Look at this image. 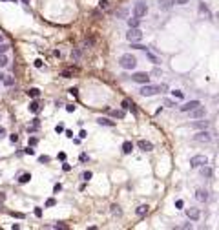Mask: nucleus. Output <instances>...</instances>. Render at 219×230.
I'll return each instance as SVG.
<instances>
[{
	"label": "nucleus",
	"mask_w": 219,
	"mask_h": 230,
	"mask_svg": "<svg viewBox=\"0 0 219 230\" xmlns=\"http://www.w3.org/2000/svg\"><path fill=\"white\" fill-rule=\"evenodd\" d=\"M126 38L130 40V42H139V40L142 38V31L139 27H130L128 33H126Z\"/></svg>",
	"instance_id": "obj_3"
},
{
	"label": "nucleus",
	"mask_w": 219,
	"mask_h": 230,
	"mask_svg": "<svg viewBox=\"0 0 219 230\" xmlns=\"http://www.w3.org/2000/svg\"><path fill=\"white\" fill-rule=\"evenodd\" d=\"M55 132H57V133H62V132H64V124H57V126H55Z\"/></svg>",
	"instance_id": "obj_31"
},
{
	"label": "nucleus",
	"mask_w": 219,
	"mask_h": 230,
	"mask_svg": "<svg viewBox=\"0 0 219 230\" xmlns=\"http://www.w3.org/2000/svg\"><path fill=\"white\" fill-rule=\"evenodd\" d=\"M2 80H4V84H6V86H13V84H15V79H13V77H7V75H4Z\"/></svg>",
	"instance_id": "obj_22"
},
{
	"label": "nucleus",
	"mask_w": 219,
	"mask_h": 230,
	"mask_svg": "<svg viewBox=\"0 0 219 230\" xmlns=\"http://www.w3.org/2000/svg\"><path fill=\"white\" fill-rule=\"evenodd\" d=\"M69 93H71L73 97H77V88H71V90H69Z\"/></svg>",
	"instance_id": "obj_52"
},
{
	"label": "nucleus",
	"mask_w": 219,
	"mask_h": 230,
	"mask_svg": "<svg viewBox=\"0 0 219 230\" xmlns=\"http://www.w3.org/2000/svg\"><path fill=\"white\" fill-rule=\"evenodd\" d=\"M128 108H132L130 106V101H122V110H128Z\"/></svg>",
	"instance_id": "obj_38"
},
{
	"label": "nucleus",
	"mask_w": 219,
	"mask_h": 230,
	"mask_svg": "<svg viewBox=\"0 0 219 230\" xmlns=\"http://www.w3.org/2000/svg\"><path fill=\"white\" fill-rule=\"evenodd\" d=\"M194 141H197V142H210V141H212V135L208 133L206 130H203V132H199V133L194 135Z\"/></svg>",
	"instance_id": "obj_7"
},
{
	"label": "nucleus",
	"mask_w": 219,
	"mask_h": 230,
	"mask_svg": "<svg viewBox=\"0 0 219 230\" xmlns=\"http://www.w3.org/2000/svg\"><path fill=\"white\" fill-rule=\"evenodd\" d=\"M111 214L121 216V214H122V212H121V206H119V205H113V206H111Z\"/></svg>",
	"instance_id": "obj_26"
},
{
	"label": "nucleus",
	"mask_w": 219,
	"mask_h": 230,
	"mask_svg": "<svg viewBox=\"0 0 219 230\" xmlns=\"http://www.w3.org/2000/svg\"><path fill=\"white\" fill-rule=\"evenodd\" d=\"M46 205H48V206H53V205H55V199H48Z\"/></svg>",
	"instance_id": "obj_50"
},
{
	"label": "nucleus",
	"mask_w": 219,
	"mask_h": 230,
	"mask_svg": "<svg viewBox=\"0 0 219 230\" xmlns=\"http://www.w3.org/2000/svg\"><path fill=\"white\" fill-rule=\"evenodd\" d=\"M164 90H166L164 84H144L141 88V95L142 97H152V95H155V93L164 91Z\"/></svg>",
	"instance_id": "obj_1"
},
{
	"label": "nucleus",
	"mask_w": 219,
	"mask_h": 230,
	"mask_svg": "<svg viewBox=\"0 0 219 230\" xmlns=\"http://www.w3.org/2000/svg\"><path fill=\"white\" fill-rule=\"evenodd\" d=\"M117 17H126V9H119V11H115Z\"/></svg>",
	"instance_id": "obj_33"
},
{
	"label": "nucleus",
	"mask_w": 219,
	"mask_h": 230,
	"mask_svg": "<svg viewBox=\"0 0 219 230\" xmlns=\"http://www.w3.org/2000/svg\"><path fill=\"white\" fill-rule=\"evenodd\" d=\"M82 179H84V181L91 179V172H84V174H82Z\"/></svg>",
	"instance_id": "obj_35"
},
{
	"label": "nucleus",
	"mask_w": 219,
	"mask_h": 230,
	"mask_svg": "<svg viewBox=\"0 0 219 230\" xmlns=\"http://www.w3.org/2000/svg\"><path fill=\"white\" fill-rule=\"evenodd\" d=\"M199 9H201V11H203V13H206V15H208V7H206L205 4H201V6H199Z\"/></svg>",
	"instance_id": "obj_45"
},
{
	"label": "nucleus",
	"mask_w": 219,
	"mask_h": 230,
	"mask_svg": "<svg viewBox=\"0 0 219 230\" xmlns=\"http://www.w3.org/2000/svg\"><path fill=\"white\" fill-rule=\"evenodd\" d=\"M113 115H115V117H119V119H122V117H124V110H121V111H115Z\"/></svg>",
	"instance_id": "obj_39"
},
{
	"label": "nucleus",
	"mask_w": 219,
	"mask_h": 230,
	"mask_svg": "<svg viewBox=\"0 0 219 230\" xmlns=\"http://www.w3.org/2000/svg\"><path fill=\"white\" fill-rule=\"evenodd\" d=\"M27 95L33 97V99H37V97L40 95V90H38V88H29V90H27Z\"/></svg>",
	"instance_id": "obj_21"
},
{
	"label": "nucleus",
	"mask_w": 219,
	"mask_h": 230,
	"mask_svg": "<svg viewBox=\"0 0 219 230\" xmlns=\"http://www.w3.org/2000/svg\"><path fill=\"white\" fill-rule=\"evenodd\" d=\"M2 79H4V75H2V73H0V80H2Z\"/></svg>",
	"instance_id": "obj_58"
},
{
	"label": "nucleus",
	"mask_w": 219,
	"mask_h": 230,
	"mask_svg": "<svg viewBox=\"0 0 219 230\" xmlns=\"http://www.w3.org/2000/svg\"><path fill=\"white\" fill-rule=\"evenodd\" d=\"M173 93V97H177V99H183V91H172Z\"/></svg>",
	"instance_id": "obj_41"
},
{
	"label": "nucleus",
	"mask_w": 219,
	"mask_h": 230,
	"mask_svg": "<svg viewBox=\"0 0 219 230\" xmlns=\"http://www.w3.org/2000/svg\"><path fill=\"white\" fill-rule=\"evenodd\" d=\"M35 216H37V217L42 216V208H35Z\"/></svg>",
	"instance_id": "obj_46"
},
{
	"label": "nucleus",
	"mask_w": 219,
	"mask_h": 230,
	"mask_svg": "<svg viewBox=\"0 0 219 230\" xmlns=\"http://www.w3.org/2000/svg\"><path fill=\"white\" fill-rule=\"evenodd\" d=\"M146 13H148V6H146L144 2H139V4H135V7H133V15L137 17V18H142V17H146Z\"/></svg>",
	"instance_id": "obj_6"
},
{
	"label": "nucleus",
	"mask_w": 219,
	"mask_h": 230,
	"mask_svg": "<svg viewBox=\"0 0 219 230\" xmlns=\"http://www.w3.org/2000/svg\"><path fill=\"white\" fill-rule=\"evenodd\" d=\"M175 206H177V208H183V206H184L183 199H177V201H175Z\"/></svg>",
	"instance_id": "obj_40"
},
{
	"label": "nucleus",
	"mask_w": 219,
	"mask_h": 230,
	"mask_svg": "<svg viewBox=\"0 0 219 230\" xmlns=\"http://www.w3.org/2000/svg\"><path fill=\"white\" fill-rule=\"evenodd\" d=\"M119 64L122 69H133L135 66H137V59H135L132 53H124L121 59H119Z\"/></svg>",
	"instance_id": "obj_2"
},
{
	"label": "nucleus",
	"mask_w": 219,
	"mask_h": 230,
	"mask_svg": "<svg viewBox=\"0 0 219 230\" xmlns=\"http://www.w3.org/2000/svg\"><path fill=\"white\" fill-rule=\"evenodd\" d=\"M29 111H31V113H38V111H40V104H38L37 101H33V102L29 104Z\"/></svg>",
	"instance_id": "obj_17"
},
{
	"label": "nucleus",
	"mask_w": 219,
	"mask_h": 230,
	"mask_svg": "<svg viewBox=\"0 0 219 230\" xmlns=\"http://www.w3.org/2000/svg\"><path fill=\"white\" fill-rule=\"evenodd\" d=\"M208 164V159L206 155H194V157L190 159V166H194V168H201V166Z\"/></svg>",
	"instance_id": "obj_5"
},
{
	"label": "nucleus",
	"mask_w": 219,
	"mask_h": 230,
	"mask_svg": "<svg viewBox=\"0 0 219 230\" xmlns=\"http://www.w3.org/2000/svg\"><path fill=\"white\" fill-rule=\"evenodd\" d=\"M99 7H100V9H106V7H108V0H100V2H99Z\"/></svg>",
	"instance_id": "obj_29"
},
{
	"label": "nucleus",
	"mask_w": 219,
	"mask_h": 230,
	"mask_svg": "<svg viewBox=\"0 0 219 230\" xmlns=\"http://www.w3.org/2000/svg\"><path fill=\"white\" fill-rule=\"evenodd\" d=\"M55 226H57V228H68V225H64V223H57Z\"/></svg>",
	"instance_id": "obj_51"
},
{
	"label": "nucleus",
	"mask_w": 219,
	"mask_h": 230,
	"mask_svg": "<svg viewBox=\"0 0 219 230\" xmlns=\"http://www.w3.org/2000/svg\"><path fill=\"white\" fill-rule=\"evenodd\" d=\"M137 144H139V148H141L142 152H150V150H153V144H152L150 141H144V139H141Z\"/></svg>",
	"instance_id": "obj_10"
},
{
	"label": "nucleus",
	"mask_w": 219,
	"mask_h": 230,
	"mask_svg": "<svg viewBox=\"0 0 219 230\" xmlns=\"http://www.w3.org/2000/svg\"><path fill=\"white\" fill-rule=\"evenodd\" d=\"M9 141H11V142H17V141H18V135H17V133H13L11 137H9Z\"/></svg>",
	"instance_id": "obj_42"
},
{
	"label": "nucleus",
	"mask_w": 219,
	"mask_h": 230,
	"mask_svg": "<svg viewBox=\"0 0 219 230\" xmlns=\"http://www.w3.org/2000/svg\"><path fill=\"white\" fill-rule=\"evenodd\" d=\"M62 77H64V79H69V77H71V69H64V71H62Z\"/></svg>",
	"instance_id": "obj_30"
},
{
	"label": "nucleus",
	"mask_w": 219,
	"mask_h": 230,
	"mask_svg": "<svg viewBox=\"0 0 219 230\" xmlns=\"http://www.w3.org/2000/svg\"><path fill=\"white\" fill-rule=\"evenodd\" d=\"M197 106H201V102L199 101H190V102H186V104H183V106H179V110L181 111H192L194 108H197Z\"/></svg>",
	"instance_id": "obj_8"
},
{
	"label": "nucleus",
	"mask_w": 219,
	"mask_h": 230,
	"mask_svg": "<svg viewBox=\"0 0 219 230\" xmlns=\"http://www.w3.org/2000/svg\"><path fill=\"white\" fill-rule=\"evenodd\" d=\"M7 62H9L7 57H6L4 53H0V68H6V66H7Z\"/></svg>",
	"instance_id": "obj_23"
},
{
	"label": "nucleus",
	"mask_w": 219,
	"mask_h": 230,
	"mask_svg": "<svg viewBox=\"0 0 219 230\" xmlns=\"http://www.w3.org/2000/svg\"><path fill=\"white\" fill-rule=\"evenodd\" d=\"M42 64H44L42 59H37V60H35V68H42Z\"/></svg>",
	"instance_id": "obj_37"
},
{
	"label": "nucleus",
	"mask_w": 219,
	"mask_h": 230,
	"mask_svg": "<svg viewBox=\"0 0 219 230\" xmlns=\"http://www.w3.org/2000/svg\"><path fill=\"white\" fill-rule=\"evenodd\" d=\"M164 106H170V108H175L177 104H175L173 101H170V99H164Z\"/></svg>",
	"instance_id": "obj_28"
},
{
	"label": "nucleus",
	"mask_w": 219,
	"mask_h": 230,
	"mask_svg": "<svg viewBox=\"0 0 219 230\" xmlns=\"http://www.w3.org/2000/svg\"><path fill=\"white\" fill-rule=\"evenodd\" d=\"M132 150H133L132 141H124V142H122V152H124V153H132Z\"/></svg>",
	"instance_id": "obj_15"
},
{
	"label": "nucleus",
	"mask_w": 219,
	"mask_h": 230,
	"mask_svg": "<svg viewBox=\"0 0 219 230\" xmlns=\"http://www.w3.org/2000/svg\"><path fill=\"white\" fill-rule=\"evenodd\" d=\"M135 214H137V216H146V214H148V205H141V206H137Z\"/></svg>",
	"instance_id": "obj_16"
},
{
	"label": "nucleus",
	"mask_w": 219,
	"mask_h": 230,
	"mask_svg": "<svg viewBox=\"0 0 219 230\" xmlns=\"http://www.w3.org/2000/svg\"><path fill=\"white\" fill-rule=\"evenodd\" d=\"M132 80L133 82H139V84H148V82H150V75H148V73H144V71H137V73H133V75H132Z\"/></svg>",
	"instance_id": "obj_4"
},
{
	"label": "nucleus",
	"mask_w": 219,
	"mask_h": 230,
	"mask_svg": "<svg viewBox=\"0 0 219 230\" xmlns=\"http://www.w3.org/2000/svg\"><path fill=\"white\" fill-rule=\"evenodd\" d=\"M62 168H64V172H69V170H71V166H69V164H66V163H64V164H62Z\"/></svg>",
	"instance_id": "obj_47"
},
{
	"label": "nucleus",
	"mask_w": 219,
	"mask_h": 230,
	"mask_svg": "<svg viewBox=\"0 0 219 230\" xmlns=\"http://www.w3.org/2000/svg\"><path fill=\"white\" fill-rule=\"evenodd\" d=\"M208 126V121H195L192 122V128H206Z\"/></svg>",
	"instance_id": "obj_20"
},
{
	"label": "nucleus",
	"mask_w": 219,
	"mask_h": 230,
	"mask_svg": "<svg viewBox=\"0 0 219 230\" xmlns=\"http://www.w3.org/2000/svg\"><path fill=\"white\" fill-rule=\"evenodd\" d=\"M139 22H141V18H137V17L128 18V26H130V27H139Z\"/></svg>",
	"instance_id": "obj_19"
},
{
	"label": "nucleus",
	"mask_w": 219,
	"mask_h": 230,
	"mask_svg": "<svg viewBox=\"0 0 219 230\" xmlns=\"http://www.w3.org/2000/svg\"><path fill=\"white\" fill-rule=\"evenodd\" d=\"M190 113H192V117L199 119V117H205V115H206V110H205V108H201V106H197V108H194Z\"/></svg>",
	"instance_id": "obj_12"
},
{
	"label": "nucleus",
	"mask_w": 219,
	"mask_h": 230,
	"mask_svg": "<svg viewBox=\"0 0 219 230\" xmlns=\"http://www.w3.org/2000/svg\"><path fill=\"white\" fill-rule=\"evenodd\" d=\"M59 159L64 161V159H66V153H64V152H60V153H59Z\"/></svg>",
	"instance_id": "obj_55"
},
{
	"label": "nucleus",
	"mask_w": 219,
	"mask_h": 230,
	"mask_svg": "<svg viewBox=\"0 0 219 230\" xmlns=\"http://www.w3.org/2000/svg\"><path fill=\"white\" fill-rule=\"evenodd\" d=\"M186 216H188V219H192V221H197V219L201 217V212H199V208H186Z\"/></svg>",
	"instance_id": "obj_9"
},
{
	"label": "nucleus",
	"mask_w": 219,
	"mask_h": 230,
	"mask_svg": "<svg viewBox=\"0 0 219 230\" xmlns=\"http://www.w3.org/2000/svg\"><path fill=\"white\" fill-rule=\"evenodd\" d=\"M26 153H29V155H33V153H35V150H33V148H29V146H27V148H26Z\"/></svg>",
	"instance_id": "obj_49"
},
{
	"label": "nucleus",
	"mask_w": 219,
	"mask_h": 230,
	"mask_svg": "<svg viewBox=\"0 0 219 230\" xmlns=\"http://www.w3.org/2000/svg\"><path fill=\"white\" fill-rule=\"evenodd\" d=\"M201 174H203V177H212V170L206 168V164H205V168L201 170Z\"/></svg>",
	"instance_id": "obj_25"
},
{
	"label": "nucleus",
	"mask_w": 219,
	"mask_h": 230,
	"mask_svg": "<svg viewBox=\"0 0 219 230\" xmlns=\"http://www.w3.org/2000/svg\"><path fill=\"white\" fill-rule=\"evenodd\" d=\"M97 122L100 124V126H115V122H113V121H110V119H106V117H99V119H97Z\"/></svg>",
	"instance_id": "obj_14"
},
{
	"label": "nucleus",
	"mask_w": 219,
	"mask_h": 230,
	"mask_svg": "<svg viewBox=\"0 0 219 230\" xmlns=\"http://www.w3.org/2000/svg\"><path fill=\"white\" fill-rule=\"evenodd\" d=\"M172 4H175V6H186V4H188V0H172Z\"/></svg>",
	"instance_id": "obj_27"
},
{
	"label": "nucleus",
	"mask_w": 219,
	"mask_h": 230,
	"mask_svg": "<svg viewBox=\"0 0 219 230\" xmlns=\"http://www.w3.org/2000/svg\"><path fill=\"white\" fill-rule=\"evenodd\" d=\"M79 57H80V51H79V49H77V51H71V59H75V60H77Z\"/></svg>",
	"instance_id": "obj_32"
},
{
	"label": "nucleus",
	"mask_w": 219,
	"mask_h": 230,
	"mask_svg": "<svg viewBox=\"0 0 219 230\" xmlns=\"http://www.w3.org/2000/svg\"><path fill=\"white\" fill-rule=\"evenodd\" d=\"M79 159H80V161H88V155H86V153H80Z\"/></svg>",
	"instance_id": "obj_53"
},
{
	"label": "nucleus",
	"mask_w": 219,
	"mask_h": 230,
	"mask_svg": "<svg viewBox=\"0 0 219 230\" xmlns=\"http://www.w3.org/2000/svg\"><path fill=\"white\" fill-rule=\"evenodd\" d=\"M159 7H161V9H164V11H170V7H172L170 0H161V2H159Z\"/></svg>",
	"instance_id": "obj_18"
},
{
	"label": "nucleus",
	"mask_w": 219,
	"mask_h": 230,
	"mask_svg": "<svg viewBox=\"0 0 219 230\" xmlns=\"http://www.w3.org/2000/svg\"><path fill=\"white\" fill-rule=\"evenodd\" d=\"M195 199L201 201V203H206V201H208V192L203 190V188H201V190H197V192H195Z\"/></svg>",
	"instance_id": "obj_11"
},
{
	"label": "nucleus",
	"mask_w": 219,
	"mask_h": 230,
	"mask_svg": "<svg viewBox=\"0 0 219 230\" xmlns=\"http://www.w3.org/2000/svg\"><path fill=\"white\" fill-rule=\"evenodd\" d=\"M29 179H31V174H22V175H20V179H18V183L24 184V183H27Z\"/></svg>",
	"instance_id": "obj_24"
},
{
	"label": "nucleus",
	"mask_w": 219,
	"mask_h": 230,
	"mask_svg": "<svg viewBox=\"0 0 219 230\" xmlns=\"http://www.w3.org/2000/svg\"><path fill=\"white\" fill-rule=\"evenodd\" d=\"M2 38H4V37H2V33H0V42H2Z\"/></svg>",
	"instance_id": "obj_57"
},
{
	"label": "nucleus",
	"mask_w": 219,
	"mask_h": 230,
	"mask_svg": "<svg viewBox=\"0 0 219 230\" xmlns=\"http://www.w3.org/2000/svg\"><path fill=\"white\" fill-rule=\"evenodd\" d=\"M38 161H40V163H49V157H48V155H40Z\"/></svg>",
	"instance_id": "obj_34"
},
{
	"label": "nucleus",
	"mask_w": 219,
	"mask_h": 230,
	"mask_svg": "<svg viewBox=\"0 0 219 230\" xmlns=\"http://www.w3.org/2000/svg\"><path fill=\"white\" fill-rule=\"evenodd\" d=\"M7 49H9V46H7V44H0V53H6Z\"/></svg>",
	"instance_id": "obj_36"
},
{
	"label": "nucleus",
	"mask_w": 219,
	"mask_h": 230,
	"mask_svg": "<svg viewBox=\"0 0 219 230\" xmlns=\"http://www.w3.org/2000/svg\"><path fill=\"white\" fill-rule=\"evenodd\" d=\"M22 2H24V4H29V0H22Z\"/></svg>",
	"instance_id": "obj_56"
},
{
	"label": "nucleus",
	"mask_w": 219,
	"mask_h": 230,
	"mask_svg": "<svg viewBox=\"0 0 219 230\" xmlns=\"http://www.w3.org/2000/svg\"><path fill=\"white\" fill-rule=\"evenodd\" d=\"M4 137H6V128L0 126V139H4Z\"/></svg>",
	"instance_id": "obj_44"
},
{
	"label": "nucleus",
	"mask_w": 219,
	"mask_h": 230,
	"mask_svg": "<svg viewBox=\"0 0 219 230\" xmlns=\"http://www.w3.org/2000/svg\"><path fill=\"white\" fill-rule=\"evenodd\" d=\"M144 49H146V48H144ZM146 57L152 60V64H161V59H159L157 55H153L152 51H148V49H146Z\"/></svg>",
	"instance_id": "obj_13"
},
{
	"label": "nucleus",
	"mask_w": 219,
	"mask_h": 230,
	"mask_svg": "<svg viewBox=\"0 0 219 230\" xmlns=\"http://www.w3.org/2000/svg\"><path fill=\"white\" fill-rule=\"evenodd\" d=\"M60 190H62V184H59V183H57V184L53 186V192H60Z\"/></svg>",
	"instance_id": "obj_43"
},
{
	"label": "nucleus",
	"mask_w": 219,
	"mask_h": 230,
	"mask_svg": "<svg viewBox=\"0 0 219 230\" xmlns=\"http://www.w3.org/2000/svg\"><path fill=\"white\" fill-rule=\"evenodd\" d=\"M29 144H31V146H35V144H37V139H35V137H31V139H29Z\"/></svg>",
	"instance_id": "obj_54"
},
{
	"label": "nucleus",
	"mask_w": 219,
	"mask_h": 230,
	"mask_svg": "<svg viewBox=\"0 0 219 230\" xmlns=\"http://www.w3.org/2000/svg\"><path fill=\"white\" fill-rule=\"evenodd\" d=\"M66 110H68V111H75V106H73V104H68Z\"/></svg>",
	"instance_id": "obj_48"
}]
</instances>
